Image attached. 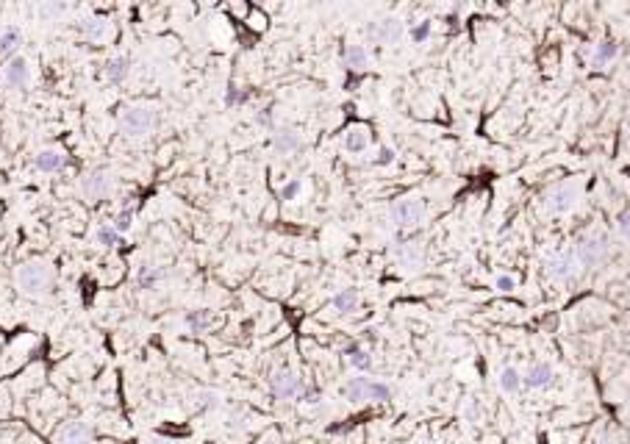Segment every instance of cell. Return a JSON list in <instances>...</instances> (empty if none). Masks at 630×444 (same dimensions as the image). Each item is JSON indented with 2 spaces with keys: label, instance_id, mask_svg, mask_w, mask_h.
Listing matches in <instances>:
<instances>
[{
  "label": "cell",
  "instance_id": "cell-36",
  "mask_svg": "<svg viewBox=\"0 0 630 444\" xmlns=\"http://www.w3.org/2000/svg\"><path fill=\"white\" fill-rule=\"evenodd\" d=\"M258 123L270 128V125H273V114H270V111H261V114H258Z\"/></svg>",
  "mask_w": 630,
  "mask_h": 444
},
{
  "label": "cell",
  "instance_id": "cell-17",
  "mask_svg": "<svg viewBox=\"0 0 630 444\" xmlns=\"http://www.w3.org/2000/svg\"><path fill=\"white\" fill-rule=\"evenodd\" d=\"M345 64L350 67V70H355V73H361V70H367V64H370V53H367V48L364 45H347L345 48Z\"/></svg>",
  "mask_w": 630,
  "mask_h": 444
},
{
  "label": "cell",
  "instance_id": "cell-18",
  "mask_svg": "<svg viewBox=\"0 0 630 444\" xmlns=\"http://www.w3.org/2000/svg\"><path fill=\"white\" fill-rule=\"evenodd\" d=\"M345 148L350 150V153H364L367 148H370V133L364 125H355L350 131L345 133Z\"/></svg>",
  "mask_w": 630,
  "mask_h": 444
},
{
  "label": "cell",
  "instance_id": "cell-37",
  "mask_svg": "<svg viewBox=\"0 0 630 444\" xmlns=\"http://www.w3.org/2000/svg\"><path fill=\"white\" fill-rule=\"evenodd\" d=\"M261 444H278L275 439H267V442H261Z\"/></svg>",
  "mask_w": 630,
  "mask_h": 444
},
{
  "label": "cell",
  "instance_id": "cell-30",
  "mask_svg": "<svg viewBox=\"0 0 630 444\" xmlns=\"http://www.w3.org/2000/svg\"><path fill=\"white\" fill-rule=\"evenodd\" d=\"M248 100V92L245 89H236L233 83L228 86V95H225V103L228 105H239V103H245Z\"/></svg>",
  "mask_w": 630,
  "mask_h": 444
},
{
  "label": "cell",
  "instance_id": "cell-7",
  "mask_svg": "<svg viewBox=\"0 0 630 444\" xmlns=\"http://www.w3.org/2000/svg\"><path fill=\"white\" fill-rule=\"evenodd\" d=\"M605 253H608V242H605V236H591V239H583L578 244V262L586 264V267H594V264H600L605 259Z\"/></svg>",
  "mask_w": 630,
  "mask_h": 444
},
{
  "label": "cell",
  "instance_id": "cell-2",
  "mask_svg": "<svg viewBox=\"0 0 630 444\" xmlns=\"http://www.w3.org/2000/svg\"><path fill=\"white\" fill-rule=\"evenodd\" d=\"M345 397L350 403H389L392 400V389L383 381H372V378H350L345 383Z\"/></svg>",
  "mask_w": 630,
  "mask_h": 444
},
{
  "label": "cell",
  "instance_id": "cell-32",
  "mask_svg": "<svg viewBox=\"0 0 630 444\" xmlns=\"http://www.w3.org/2000/svg\"><path fill=\"white\" fill-rule=\"evenodd\" d=\"M395 158H397L395 156V150L383 145V148L378 150V156H375V164H378V167H389V164H395Z\"/></svg>",
  "mask_w": 630,
  "mask_h": 444
},
{
  "label": "cell",
  "instance_id": "cell-21",
  "mask_svg": "<svg viewBox=\"0 0 630 444\" xmlns=\"http://www.w3.org/2000/svg\"><path fill=\"white\" fill-rule=\"evenodd\" d=\"M183 322L192 328V331H205L211 322H214V316H211V311L208 309H195V311H186V316H183Z\"/></svg>",
  "mask_w": 630,
  "mask_h": 444
},
{
  "label": "cell",
  "instance_id": "cell-24",
  "mask_svg": "<svg viewBox=\"0 0 630 444\" xmlns=\"http://www.w3.org/2000/svg\"><path fill=\"white\" fill-rule=\"evenodd\" d=\"M347 364L353 366L355 372H367V369H372V356L361 347H350L347 350Z\"/></svg>",
  "mask_w": 630,
  "mask_h": 444
},
{
  "label": "cell",
  "instance_id": "cell-29",
  "mask_svg": "<svg viewBox=\"0 0 630 444\" xmlns=\"http://www.w3.org/2000/svg\"><path fill=\"white\" fill-rule=\"evenodd\" d=\"M300 189H303V183L298 181V178H295V181H289L283 189H280V200H286V203H289V200H295V197L300 195Z\"/></svg>",
  "mask_w": 630,
  "mask_h": 444
},
{
  "label": "cell",
  "instance_id": "cell-13",
  "mask_svg": "<svg viewBox=\"0 0 630 444\" xmlns=\"http://www.w3.org/2000/svg\"><path fill=\"white\" fill-rule=\"evenodd\" d=\"M81 192H83V197H89V200L103 197V195L108 192V175H106V172H89V175L81 181Z\"/></svg>",
  "mask_w": 630,
  "mask_h": 444
},
{
  "label": "cell",
  "instance_id": "cell-1",
  "mask_svg": "<svg viewBox=\"0 0 630 444\" xmlns=\"http://www.w3.org/2000/svg\"><path fill=\"white\" fill-rule=\"evenodd\" d=\"M56 284V272L51 264L45 262H28L17 269V286L26 294H45Z\"/></svg>",
  "mask_w": 630,
  "mask_h": 444
},
{
  "label": "cell",
  "instance_id": "cell-14",
  "mask_svg": "<svg viewBox=\"0 0 630 444\" xmlns=\"http://www.w3.org/2000/svg\"><path fill=\"white\" fill-rule=\"evenodd\" d=\"M103 73H106V81H108V83H123V81L128 78V73H131V58H128V56L108 58Z\"/></svg>",
  "mask_w": 630,
  "mask_h": 444
},
{
  "label": "cell",
  "instance_id": "cell-19",
  "mask_svg": "<svg viewBox=\"0 0 630 444\" xmlns=\"http://www.w3.org/2000/svg\"><path fill=\"white\" fill-rule=\"evenodd\" d=\"M616 53H619V45L611 42V39H605V42H600V45L594 48V53H591V64H594V67H603L611 58H616Z\"/></svg>",
  "mask_w": 630,
  "mask_h": 444
},
{
  "label": "cell",
  "instance_id": "cell-6",
  "mask_svg": "<svg viewBox=\"0 0 630 444\" xmlns=\"http://www.w3.org/2000/svg\"><path fill=\"white\" fill-rule=\"evenodd\" d=\"M92 428L86 425V422H64L61 428H59V433H56V444H89L92 442Z\"/></svg>",
  "mask_w": 630,
  "mask_h": 444
},
{
  "label": "cell",
  "instance_id": "cell-5",
  "mask_svg": "<svg viewBox=\"0 0 630 444\" xmlns=\"http://www.w3.org/2000/svg\"><path fill=\"white\" fill-rule=\"evenodd\" d=\"M120 125H123V131L131 133V136H142V133H148L153 125H156V114H153L151 108L133 105V108H126V111H123Z\"/></svg>",
  "mask_w": 630,
  "mask_h": 444
},
{
  "label": "cell",
  "instance_id": "cell-9",
  "mask_svg": "<svg viewBox=\"0 0 630 444\" xmlns=\"http://www.w3.org/2000/svg\"><path fill=\"white\" fill-rule=\"evenodd\" d=\"M367 33L380 42V45H395L397 39H400V33H403V26H400V20H380V23H372V26L367 28Z\"/></svg>",
  "mask_w": 630,
  "mask_h": 444
},
{
  "label": "cell",
  "instance_id": "cell-8",
  "mask_svg": "<svg viewBox=\"0 0 630 444\" xmlns=\"http://www.w3.org/2000/svg\"><path fill=\"white\" fill-rule=\"evenodd\" d=\"M575 203H578V192H575V186H569V183H558L555 189L547 192V209L555 211V214L569 211Z\"/></svg>",
  "mask_w": 630,
  "mask_h": 444
},
{
  "label": "cell",
  "instance_id": "cell-23",
  "mask_svg": "<svg viewBox=\"0 0 630 444\" xmlns=\"http://www.w3.org/2000/svg\"><path fill=\"white\" fill-rule=\"evenodd\" d=\"M17 45H20V31L14 26L3 28L0 31V56H11L17 51Z\"/></svg>",
  "mask_w": 630,
  "mask_h": 444
},
{
  "label": "cell",
  "instance_id": "cell-4",
  "mask_svg": "<svg viewBox=\"0 0 630 444\" xmlns=\"http://www.w3.org/2000/svg\"><path fill=\"white\" fill-rule=\"evenodd\" d=\"M425 214V200L420 197H403V200H395L392 203V222L408 228V225H417Z\"/></svg>",
  "mask_w": 630,
  "mask_h": 444
},
{
  "label": "cell",
  "instance_id": "cell-10",
  "mask_svg": "<svg viewBox=\"0 0 630 444\" xmlns=\"http://www.w3.org/2000/svg\"><path fill=\"white\" fill-rule=\"evenodd\" d=\"M31 78V70H28V61L23 56H14L6 67H3V81L9 83V86H14V89H23Z\"/></svg>",
  "mask_w": 630,
  "mask_h": 444
},
{
  "label": "cell",
  "instance_id": "cell-28",
  "mask_svg": "<svg viewBox=\"0 0 630 444\" xmlns=\"http://www.w3.org/2000/svg\"><path fill=\"white\" fill-rule=\"evenodd\" d=\"M428 36H430V23H428V20H422V23H417V26L411 28V39H414L417 45H422Z\"/></svg>",
  "mask_w": 630,
  "mask_h": 444
},
{
  "label": "cell",
  "instance_id": "cell-20",
  "mask_svg": "<svg viewBox=\"0 0 630 444\" xmlns=\"http://www.w3.org/2000/svg\"><path fill=\"white\" fill-rule=\"evenodd\" d=\"M500 389H503L505 394H517L522 389V375H519V369L505 366L503 372H500Z\"/></svg>",
  "mask_w": 630,
  "mask_h": 444
},
{
  "label": "cell",
  "instance_id": "cell-38",
  "mask_svg": "<svg viewBox=\"0 0 630 444\" xmlns=\"http://www.w3.org/2000/svg\"><path fill=\"white\" fill-rule=\"evenodd\" d=\"M597 444H608V442H597Z\"/></svg>",
  "mask_w": 630,
  "mask_h": 444
},
{
  "label": "cell",
  "instance_id": "cell-16",
  "mask_svg": "<svg viewBox=\"0 0 630 444\" xmlns=\"http://www.w3.org/2000/svg\"><path fill=\"white\" fill-rule=\"evenodd\" d=\"M34 164H36V170L39 172H59L61 167H64V156L59 153V150H39L36 156H34Z\"/></svg>",
  "mask_w": 630,
  "mask_h": 444
},
{
  "label": "cell",
  "instance_id": "cell-25",
  "mask_svg": "<svg viewBox=\"0 0 630 444\" xmlns=\"http://www.w3.org/2000/svg\"><path fill=\"white\" fill-rule=\"evenodd\" d=\"M158 278H161V272H158L156 267H139V272H136V286H139V289H153Z\"/></svg>",
  "mask_w": 630,
  "mask_h": 444
},
{
  "label": "cell",
  "instance_id": "cell-35",
  "mask_svg": "<svg viewBox=\"0 0 630 444\" xmlns=\"http://www.w3.org/2000/svg\"><path fill=\"white\" fill-rule=\"evenodd\" d=\"M250 26L255 28V31H264V28H267V20H264V14H261V11H253Z\"/></svg>",
  "mask_w": 630,
  "mask_h": 444
},
{
  "label": "cell",
  "instance_id": "cell-34",
  "mask_svg": "<svg viewBox=\"0 0 630 444\" xmlns=\"http://www.w3.org/2000/svg\"><path fill=\"white\" fill-rule=\"evenodd\" d=\"M514 286H517V281H514L511 275H500V278H497V289H503V291H511Z\"/></svg>",
  "mask_w": 630,
  "mask_h": 444
},
{
  "label": "cell",
  "instance_id": "cell-12",
  "mask_svg": "<svg viewBox=\"0 0 630 444\" xmlns=\"http://www.w3.org/2000/svg\"><path fill=\"white\" fill-rule=\"evenodd\" d=\"M547 272H550V278L555 281H569V278H575V272H578V262H575V256H555L547 262Z\"/></svg>",
  "mask_w": 630,
  "mask_h": 444
},
{
  "label": "cell",
  "instance_id": "cell-3",
  "mask_svg": "<svg viewBox=\"0 0 630 444\" xmlns=\"http://www.w3.org/2000/svg\"><path fill=\"white\" fill-rule=\"evenodd\" d=\"M270 392L278 400H295L303 394V381L292 369H278L270 375Z\"/></svg>",
  "mask_w": 630,
  "mask_h": 444
},
{
  "label": "cell",
  "instance_id": "cell-22",
  "mask_svg": "<svg viewBox=\"0 0 630 444\" xmlns=\"http://www.w3.org/2000/svg\"><path fill=\"white\" fill-rule=\"evenodd\" d=\"M355 306H358V291L355 289H342L339 294H333V309L336 311H355Z\"/></svg>",
  "mask_w": 630,
  "mask_h": 444
},
{
  "label": "cell",
  "instance_id": "cell-26",
  "mask_svg": "<svg viewBox=\"0 0 630 444\" xmlns=\"http://www.w3.org/2000/svg\"><path fill=\"white\" fill-rule=\"evenodd\" d=\"M98 242L103 247H117L123 242V236L114 231V225H103V228H98Z\"/></svg>",
  "mask_w": 630,
  "mask_h": 444
},
{
  "label": "cell",
  "instance_id": "cell-33",
  "mask_svg": "<svg viewBox=\"0 0 630 444\" xmlns=\"http://www.w3.org/2000/svg\"><path fill=\"white\" fill-rule=\"evenodd\" d=\"M616 225H619V234H622V236H628V239H630V209L619 214V220H616Z\"/></svg>",
  "mask_w": 630,
  "mask_h": 444
},
{
  "label": "cell",
  "instance_id": "cell-27",
  "mask_svg": "<svg viewBox=\"0 0 630 444\" xmlns=\"http://www.w3.org/2000/svg\"><path fill=\"white\" fill-rule=\"evenodd\" d=\"M131 228H133V209H123L117 217H114V231L123 236V234H128Z\"/></svg>",
  "mask_w": 630,
  "mask_h": 444
},
{
  "label": "cell",
  "instance_id": "cell-11",
  "mask_svg": "<svg viewBox=\"0 0 630 444\" xmlns=\"http://www.w3.org/2000/svg\"><path fill=\"white\" fill-rule=\"evenodd\" d=\"M553 366L539 361V364H530L528 375L522 378V386H528V389H547L553 383Z\"/></svg>",
  "mask_w": 630,
  "mask_h": 444
},
{
  "label": "cell",
  "instance_id": "cell-15",
  "mask_svg": "<svg viewBox=\"0 0 630 444\" xmlns=\"http://www.w3.org/2000/svg\"><path fill=\"white\" fill-rule=\"evenodd\" d=\"M273 145H275L278 153H286V156H289V153H298V150H300L303 139H300V133H298V131L280 128V131L275 133V142H273Z\"/></svg>",
  "mask_w": 630,
  "mask_h": 444
},
{
  "label": "cell",
  "instance_id": "cell-31",
  "mask_svg": "<svg viewBox=\"0 0 630 444\" xmlns=\"http://www.w3.org/2000/svg\"><path fill=\"white\" fill-rule=\"evenodd\" d=\"M214 406H217V394L214 392L195 394V408H214Z\"/></svg>",
  "mask_w": 630,
  "mask_h": 444
}]
</instances>
